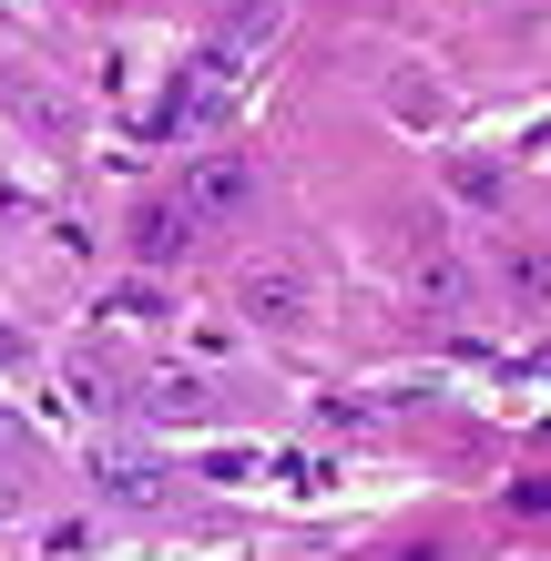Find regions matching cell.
<instances>
[{"mask_svg":"<svg viewBox=\"0 0 551 561\" xmlns=\"http://www.w3.org/2000/svg\"><path fill=\"white\" fill-rule=\"evenodd\" d=\"M174 205H184V225H236V215H255V153L245 144H194L174 163Z\"/></svg>","mask_w":551,"mask_h":561,"instance_id":"obj_1","label":"cell"},{"mask_svg":"<svg viewBox=\"0 0 551 561\" xmlns=\"http://www.w3.org/2000/svg\"><path fill=\"white\" fill-rule=\"evenodd\" d=\"M276 42H286V0H225L215 31H205V72L215 82H245Z\"/></svg>","mask_w":551,"mask_h":561,"instance_id":"obj_2","label":"cell"},{"mask_svg":"<svg viewBox=\"0 0 551 561\" xmlns=\"http://www.w3.org/2000/svg\"><path fill=\"white\" fill-rule=\"evenodd\" d=\"M409 296L429 317H470L480 307V266H470V255H449V245H418L409 255Z\"/></svg>","mask_w":551,"mask_h":561,"instance_id":"obj_3","label":"cell"},{"mask_svg":"<svg viewBox=\"0 0 551 561\" xmlns=\"http://www.w3.org/2000/svg\"><path fill=\"white\" fill-rule=\"evenodd\" d=\"M236 307H245L255 327H307L317 286H307V266H245V276H236Z\"/></svg>","mask_w":551,"mask_h":561,"instance_id":"obj_4","label":"cell"},{"mask_svg":"<svg viewBox=\"0 0 551 561\" xmlns=\"http://www.w3.org/2000/svg\"><path fill=\"white\" fill-rule=\"evenodd\" d=\"M92 490L123 511H153V501H174V470L153 449H92Z\"/></svg>","mask_w":551,"mask_h":561,"instance_id":"obj_5","label":"cell"},{"mask_svg":"<svg viewBox=\"0 0 551 561\" xmlns=\"http://www.w3.org/2000/svg\"><path fill=\"white\" fill-rule=\"evenodd\" d=\"M0 103H11V113L31 123V144H51V153H72V144H82V113L61 103V92H51L42 72H0Z\"/></svg>","mask_w":551,"mask_h":561,"instance_id":"obj_6","label":"cell"},{"mask_svg":"<svg viewBox=\"0 0 551 561\" xmlns=\"http://www.w3.org/2000/svg\"><path fill=\"white\" fill-rule=\"evenodd\" d=\"M184 255H194L184 205H144V215H134V266H184Z\"/></svg>","mask_w":551,"mask_h":561,"instance_id":"obj_7","label":"cell"},{"mask_svg":"<svg viewBox=\"0 0 551 561\" xmlns=\"http://www.w3.org/2000/svg\"><path fill=\"white\" fill-rule=\"evenodd\" d=\"M491 276H501V296H521V307H551V245H501Z\"/></svg>","mask_w":551,"mask_h":561,"instance_id":"obj_8","label":"cell"},{"mask_svg":"<svg viewBox=\"0 0 551 561\" xmlns=\"http://www.w3.org/2000/svg\"><path fill=\"white\" fill-rule=\"evenodd\" d=\"M215 103H225V82H215V72H194L184 92H164V113H153V134L174 144V134H194V123H215Z\"/></svg>","mask_w":551,"mask_h":561,"instance_id":"obj_9","label":"cell"},{"mask_svg":"<svg viewBox=\"0 0 551 561\" xmlns=\"http://www.w3.org/2000/svg\"><path fill=\"white\" fill-rule=\"evenodd\" d=\"M153 419H205L215 399H205V388H194V378H153V399H144Z\"/></svg>","mask_w":551,"mask_h":561,"instance_id":"obj_10","label":"cell"},{"mask_svg":"<svg viewBox=\"0 0 551 561\" xmlns=\"http://www.w3.org/2000/svg\"><path fill=\"white\" fill-rule=\"evenodd\" d=\"M449 184H460L470 205H501V174H491V163H449Z\"/></svg>","mask_w":551,"mask_h":561,"instance_id":"obj_11","label":"cell"},{"mask_svg":"<svg viewBox=\"0 0 551 561\" xmlns=\"http://www.w3.org/2000/svg\"><path fill=\"white\" fill-rule=\"evenodd\" d=\"M21 357H31V337H21V327H0V368H21Z\"/></svg>","mask_w":551,"mask_h":561,"instance_id":"obj_12","label":"cell"},{"mask_svg":"<svg viewBox=\"0 0 551 561\" xmlns=\"http://www.w3.org/2000/svg\"><path fill=\"white\" fill-rule=\"evenodd\" d=\"M103 11H123V0H103Z\"/></svg>","mask_w":551,"mask_h":561,"instance_id":"obj_13","label":"cell"}]
</instances>
